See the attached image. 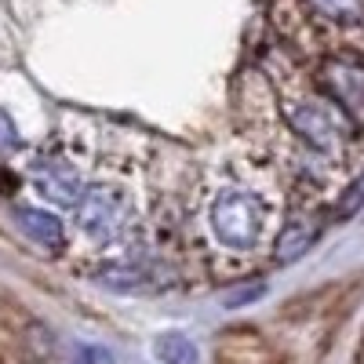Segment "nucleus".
<instances>
[{
    "label": "nucleus",
    "instance_id": "obj_9",
    "mask_svg": "<svg viewBox=\"0 0 364 364\" xmlns=\"http://www.w3.org/2000/svg\"><path fill=\"white\" fill-rule=\"evenodd\" d=\"M154 353H157L161 364H200L197 346L182 336V331H164V336H157Z\"/></svg>",
    "mask_w": 364,
    "mask_h": 364
},
{
    "label": "nucleus",
    "instance_id": "obj_3",
    "mask_svg": "<svg viewBox=\"0 0 364 364\" xmlns=\"http://www.w3.org/2000/svg\"><path fill=\"white\" fill-rule=\"evenodd\" d=\"M215 364H284V357L259 328L233 324L215 339Z\"/></svg>",
    "mask_w": 364,
    "mask_h": 364
},
{
    "label": "nucleus",
    "instance_id": "obj_6",
    "mask_svg": "<svg viewBox=\"0 0 364 364\" xmlns=\"http://www.w3.org/2000/svg\"><path fill=\"white\" fill-rule=\"evenodd\" d=\"M37 190L44 197H51L55 204H77L84 197L80 182H77V171L66 168V164H41L37 168Z\"/></svg>",
    "mask_w": 364,
    "mask_h": 364
},
{
    "label": "nucleus",
    "instance_id": "obj_15",
    "mask_svg": "<svg viewBox=\"0 0 364 364\" xmlns=\"http://www.w3.org/2000/svg\"><path fill=\"white\" fill-rule=\"evenodd\" d=\"M0 364H8V360H4V353H0Z\"/></svg>",
    "mask_w": 364,
    "mask_h": 364
},
{
    "label": "nucleus",
    "instance_id": "obj_12",
    "mask_svg": "<svg viewBox=\"0 0 364 364\" xmlns=\"http://www.w3.org/2000/svg\"><path fill=\"white\" fill-rule=\"evenodd\" d=\"M15 146H18V132H15V124H11V117L0 113V157L11 154Z\"/></svg>",
    "mask_w": 364,
    "mask_h": 364
},
{
    "label": "nucleus",
    "instance_id": "obj_5",
    "mask_svg": "<svg viewBox=\"0 0 364 364\" xmlns=\"http://www.w3.org/2000/svg\"><path fill=\"white\" fill-rule=\"evenodd\" d=\"M15 223H18V230H22L29 240H33V245H41V248H48V252H58V248H63V240H66L63 223H58L55 215H48V211L18 208V211H15Z\"/></svg>",
    "mask_w": 364,
    "mask_h": 364
},
{
    "label": "nucleus",
    "instance_id": "obj_11",
    "mask_svg": "<svg viewBox=\"0 0 364 364\" xmlns=\"http://www.w3.org/2000/svg\"><path fill=\"white\" fill-rule=\"evenodd\" d=\"M360 204H364V175H360V178L353 182V186L346 190V197H343V204H339V215H343V219H346V215H353V211H357Z\"/></svg>",
    "mask_w": 364,
    "mask_h": 364
},
{
    "label": "nucleus",
    "instance_id": "obj_14",
    "mask_svg": "<svg viewBox=\"0 0 364 364\" xmlns=\"http://www.w3.org/2000/svg\"><path fill=\"white\" fill-rule=\"evenodd\" d=\"M262 295V284H255V288H248V291H237V295H230L226 302L230 306H237V302H252V299H259Z\"/></svg>",
    "mask_w": 364,
    "mask_h": 364
},
{
    "label": "nucleus",
    "instance_id": "obj_13",
    "mask_svg": "<svg viewBox=\"0 0 364 364\" xmlns=\"http://www.w3.org/2000/svg\"><path fill=\"white\" fill-rule=\"evenodd\" d=\"M73 364H109V353H106V350H91V346H87V350H80V357H77Z\"/></svg>",
    "mask_w": 364,
    "mask_h": 364
},
{
    "label": "nucleus",
    "instance_id": "obj_7",
    "mask_svg": "<svg viewBox=\"0 0 364 364\" xmlns=\"http://www.w3.org/2000/svg\"><path fill=\"white\" fill-rule=\"evenodd\" d=\"M321 226L317 219H291L281 237H277V248H273V255H277V262H295L299 255H306L314 248V240H317Z\"/></svg>",
    "mask_w": 364,
    "mask_h": 364
},
{
    "label": "nucleus",
    "instance_id": "obj_4",
    "mask_svg": "<svg viewBox=\"0 0 364 364\" xmlns=\"http://www.w3.org/2000/svg\"><path fill=\"white\" fill-rule=\"evenodd\" d=\"M120 223H124V200H120V193L95 186L77 200V226L91 240H113Z\"/></svg>",
    "mask_w": 364,
    "mask_h": 364
},
{
    "label": "nucleus",
    "instance_id": "obj_2",
    "mask_svg": "<svg viewBox=\"0 0 364 364\" xmlns=\"http://www.w3.org/2000/svg\"><path fill=\"white\" fill-rule=\"evenodd\" d=\"M328 99L343 109V117L353 128H364V63L353 55H336L328 58L321 70Z\"/></svg>",
    "mask_w": 364,
    "mask_h": 364
},
{
    "label": "nucleus",
    "instance_id": "obj_1",
    "mask_svg": "<svg viewBox=\"0 0 364 364\" xmlns=\"http://www.w3.org/2000/svg\"><path fill=\"white\" fill-rule=\"evenodd\" d=\"M266 223V208L252 193H223L211 208V230L226 248H252Z\"/></svg>",
    "mask_w": 364,
    "mask_h": 364
},
{
    "label": "nucleus",
    "instance_id": "obj_10",
    "mask_svg": "<svg viewBox=\"0 0 364 364\" xmlns=\"http://www.w3.org/2000/svg\"><path fill=\"white\" fill-rule=\"evenodd\" d=\"M310 8L331 22H357L364 15V0H310Z\"/></svg>",
    "mask_w": 364,
    "mask_h": 364
},
{
    "label": "nucleus",
    "instance_id": "obj_8",
    "mask_svg": "<svg viewBox=\"0 0 364 364\" xmlns=\"http://www.w3.org/2000/svg\"><path fill=\"white\" fill-rule=\"evenodd\" d=\"M37 321H41V317L29 310L26 302H18L11 291L0 288V336L8 339V346H15V343H18Z\"/></svg>",
    "mask_w": 364,
    "mask_h": 364
}]
</instances>
